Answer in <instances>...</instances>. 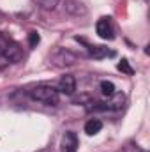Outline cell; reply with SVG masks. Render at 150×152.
I'll return each mask as SVG.
<instances>
[{
	"mask_svg": "<svg viewBox=\"0 0 150 152\" xmlns=\"http://www.w3.org/2000/svg\"><path fill=\"white\" fill-rule=\"evenodd\" d=\"M78 151V136L73 131H67L62 136V143H60V152H76Z\"/></svg>",
	"mask_w": 150,
	"mask_h": 152,
	"instance_id": "obj_6",
	"label": "cell"
},
{
	"mask_svg": "<svg viewBox=\"0 0 150 152\" xmlns=\"http://www.w3.org/2000/svg\"><path fill=\"white\" fill-rule=\"evenodd\" d=\"M111 99L110 101H103V103H95V106H88V110H103V112H118L122 110L124 103H125V97L122 94H113L110 96Z\"/></svg>",
	"mask_w": 150,
	"mask_h": 152,
	"instance_id": "obj_2",
	"label": "cell"
},
{
	"mask_svg": "<svg viewBox=\"0 0 150 152\" xmlns=\"http://www.w3.org/2000/svg\"><path fill=\"white\" fill-rule=\"evenodd\" d=\"M51 60H53L57 66H73L76 62V57L73 53L66 51V50H58V51L51 57Z\"/></svg>",
	"mask_w": 150,
	"mask_h": 152,
	"instance_id": "obj_7",
	"label": "cell"
},
{
	"mask_svg": "<svg viewBox=\"0 0 150 152\" xmlns=\"http://www.w3.org/2000/svg\"><path fill=\"white\" fill-rule=\"evenodd\" d=\"M36 4L41 5L42 9H46V11H53L58 5V0H36Z\"/></svg>",
	"mask_w": 150,
	"mask_h": 152,
	"instance_id": "obj_10",
	"label": "cell"
},
{
	"mask_svg": "<svg viewBox=\"0 0 150 152\" xmlns=\"http://www.w3.org/2000/svg\"><path fill=\"white\" fill-rule=\"evenodd\" d=\"M30 97L46 104V106H57L60 101V92L53 87H48V85H37L30 90Z\"/></svg>",
	"mask_w": 150,
	"mask_h": 152,
	"instance_id": "obj_1",
	"label": "cell"
},
{
	"mask_svg": "<svg viewBox=\"0 0 150 152\" xmlns=\"http://www.w3.org/2000/svg\"><path fill=\"white\" fill-rule=\"evenodd\" d=\"M20 58H21V50H20V46L14 44V42H7L5 48H4L2 53H0V67H2V66H7V64H12V62H16V60H20Z\"/></svg>",
	"mask_w": 150,
	"mask_h": 152,
	"instance_id": "obj_3",
	"label": "cell"
},
{
	"mask_svg": "<svg viewBox=\"0 0 150 152\" xmlns=\"http://www.w3.org/2000/svg\"><path fill=\"white\" fill-rule=\"evenodd\" d=\"M95 30H97V36L101 39H106V41H113L115 39V28H113L111 18H101L95 25Z\"/></svg>",
	"mask_w": 150,
	"mask_h": 152,
	"instance_id": "obj_4",
	"label": "cell"
},
{
	"mask_svg": "<svg viewBox=\"0 0 150 152\" xmlns=\"http://www.w3.org/2000/svg\"><path fill=\"white\" fill-rule=\"evenodd\" d=\"M88 53L94 58H104L106 55H110V50L104 46H88Z\"/></svg>",
	"mask_w": 150,
	"mask_h": 152,
	"instance_id": "obj_9",
	"label": "cell"
},
{
	"mask_svg": "<svg viewBox=\"0 0 150 152\" xmlns=\"http://www.w3.org/2000/svg\"><path fill=\"white\" fill-rule=\"evenodd\" d=\"M101 129H103V122H101L99 118H90V120L85 124V133H87L88 136H94V134H97Z\"/></svg>",
	"mask_w": 150,
	"mask_h": 152,
	"instance_id": "obj_8",
	"label": "cell"
},
{
	"mask_svg": "<svg viewBox=\"0 0 150 152\" xmlns=\"http://www.w3.org/2000/svg\"><path fill=\"white\" fill-rule=\"evenodd\" d=\"M57 90L62 92V94H66V96H73L76 92V78L73 75L62 76L60 81H58V88Z\"/></svg>",
	"mask_w": 150,
	"mask_h": 152,
	"instance_id": "obj_5",
	"label": "cell"
},
{
	"mask_svg": "<svg viewBox=\"0 0 150 152\" xmlns=\"http://www.w3.org/2000/svg\"><path fill=\"white\" fill-rule=\"evenodd\" d=\"M28 39H30V46H37L39 41H41L37 32H30V34H28Z\"/></svg>",
	"mask_w": 150,
	"mask_h": 152,
	"instance_id": "obj_13",
	"label": "cell"
},
{
	"mask_svg": "<svg viewBox=\"0 0 150 152\" xmlns=\"http://www.w3.org/2000/svg\"><path fill=\"white\" fill-rule=\"evenodd\" d=\"M118 69H120V71H124V73H127V75H133V69H131V66H129V62H127L125 58L118 64Z\"/></svg>",
	"mask_w": 150,
	"mask_h": 152,
	"instance_id": "obj_12",
	"label": "cell"
},
{
	"mask_svg": "<svg viewBox=\"0 0 150 152\" xmlns=\"http://www.w3.org/2000/svg\"><path fill=\"white\" fill-rule=\"evenodd\" d=\"M5 44H7V42H4V41H2V37H0V53H2V50L5 48Z\"/></svg>",
	"mask_w": 150,
	"mask_h": 152,
	"instance_id": "obj_14",
	"label": "cell"
},
{
	"mask_svg": "<svg viewBox=\"0 0 150 152\" xmlns=\"http://www.w3.org/2000/svg\"><path fill=\"white\" fill-rule=\"evenodd\" d=\"M101 92L104 96H113L115 94V85L111 81H101Z\"/></svg>",
	"mask_w": 150,
	"mask_h": 152,
	"instance_id": "obj_11",
	"label": "cell"
}]
</instances>
